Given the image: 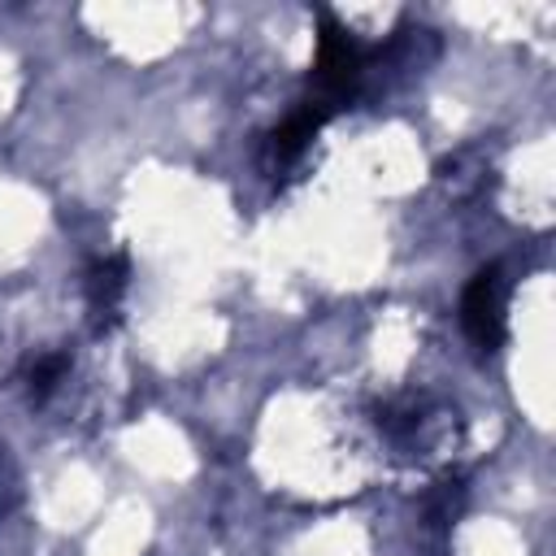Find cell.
<instances>
[{
  "label": "cell",
  "mask_w": 556,
  "mask_h": 556,
  "mask_svg": "<svg viewBox=\"0 0 556 556\" xmlns=\"http://www.w3.org/2000/svg\"><path fill=\"white\" fill-rule=\"evenodd\" d=\"M122 291H126V261H122V256H104V261L91 269V278H87L91 313H96L100 321H109V317L117 313V304H122Z\"/></svg>",
  "instance_id": "277c9868"
},
{
  "label": "cell",
  "mask_w": 556,
  "mask_h": 556,
  "mask_svg": "<svg viewBox=\"0 0 556 556\" xmlns=\"http://www.w3.org/2000/svg\"><path fill=\"white\" fill-rule=\"evenodd\" d=\"M321 122H326V109H317V104L291 113V117L269 135V156H274V165H278V169H282V165H295V161L304 156V148L313 143V135L321 130Z\"/></svg>",
  "instance_id": "3957f363"
},
{
  "label": "cell",
  "mask_w": 556,
  "mask_h": 556,
  "mask_svg": "<svg viewBox=\"0 0 556 556\" xmlns=\"http://www.w3.org/2000/svg\"><path fill=\"white\" fill-rule=\"evenodd\" d=\"M460 321H465V334L482 348V352H495L504 343V326H508V295H504V278L500 269H478L473 282L465 287V300H460Z\"/></svg>",
  "instance_id": "7a4b0ae2"
},
{
  "label": "cell",
  "mask_w": 556,
  "mask_h": 556,
  "mask_svg": "<svg viewBox=\"0 0 556 556\" xmlns=\"http://www.w3.org/2000/svg\"><path fill=\"white\" fill-rule=\"evenodd\" d=\"M361 43L352 30H343L334 17H321V35H317V56H313V83H317V109H334L361 78Z\"/></svg>",
  "instance_id": "6da1fadb"
},
{
  "label": "cell",
  "mask_w": 556,
  "mask_h": 556,
  "mask_svg": "<svg viewBox=\"0 0 556 556\" xmlns=\"http://www.w3.org/2000/svg\"><path fill=\"white\" fill-rule=\"evenodd\" d=\"M65 352H52V356H39L35 365H30V374H26V387H30V395L35 400H43L56 382H61V374H65Z\"/></svg>",
  "instance_id": "5b68a950"
}]
</instances>
